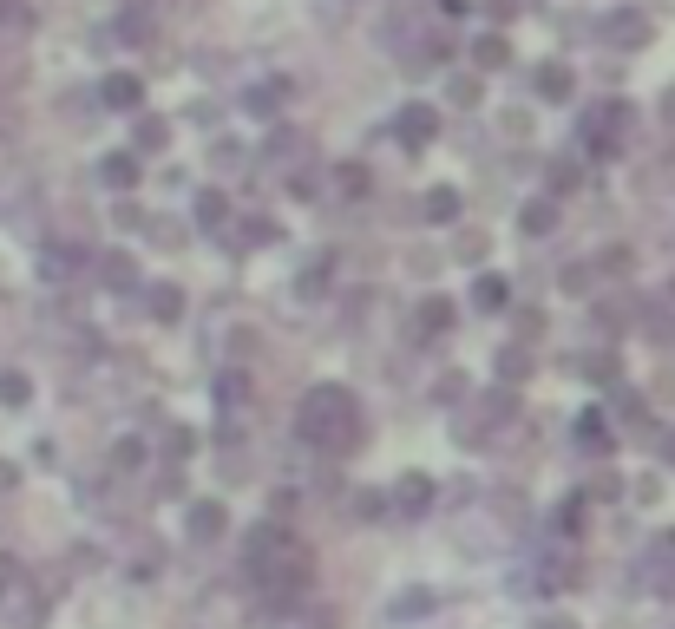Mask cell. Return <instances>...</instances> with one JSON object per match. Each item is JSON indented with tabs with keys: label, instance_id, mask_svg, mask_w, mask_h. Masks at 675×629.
I'll list each match as a JSON object with an SVG mask.
<instances>
[{
	"label": "cell",
	"instance_id": "cell-3",
	"mask_svg": "<svg viewBox=\"0 0 675 629\" xmlns=\"http://www.w3.org/2000/svg\"><path fill=\"white\" fill-rule=\"evenodd\" d=\"M105 99H111V105H119V112H131V105H138V99H145V86H138V79H131V72H111V79H105Z\"/></svg>",
	"mask_w": 675,
	"mask_h": 629
},
{
	"label": "cell",
	"instance_id": "cell-10",
	"mask_svg": "<svg viewBox=\"0 0 675 629\" xmlns=\"http://www.w3.org/2000/svg\"><path fill=\"white\" fill-rule=\"evenodd\" d=\"M479 66H505V40H486L479 46Z\"/></svg>",
	"mask_w": 675,
	"mask_h": 629
},
{
	"label": "cell",
	"instance_id": "cell-8",
	"mask_svg": "<svg viewBox=\"0 0 675 629\" xmlns=\"http://www.w3.org/2000/svg\"><path fill=\"white\" fill-rule=\"evenodd\" d=\"M0 400L20 406V400H26V380H20V374H0Z\"/></svg>",
	"mask_w": 675,
	"mask_h": 629
},
{
	"label": "cell",
	"instance_id": "cell-2",
	"mask_svg": "<svg viewBox=\"0 0 675 629\" xmlns=\"http://www.w3.org/2000/svg\"><path fill=\"white\" fill-rule=\"evenodd\" d=\"M616 125H623V105H603V112H590V119H583V138H590V145H610V138H616Z\"/></svg>",
	"mask_w": 675,
	"mask_h": 629
},
{
	"label": "cell",
	"instance_id": "cell-1",
	"mask_svg": "<svg viewBox=\"0 0 675 629\" xmlns=\"http://www.w3.org/2000/svg\"><path fill=\"white\" fill-rule=\"evenodd\" d=\"M354 433H361V420H354L348 387H315L302 400V440H315L322 453H348Z\"/></svg>",
	"mask_w": 675,
	"mask_h": 629
},
{
	"label": "cell",
	"instance_id": "cell-5",
	"mask_svg": "<svg viewBox=\"0 0 675 629\" xmlns=\"http://www.w3.org/2000/svg\"><path fill=\"white\" fill-rule=\"evenodd\" d=\"M223 531V505H197V538H217Z\"/></svg>",
	"mask_w": 675,
	"mask_h": 629
},
{
	"label": "cell",
	"instance_id": "cell-6",
	"mask_svg": "<svg viewBox=\"0 0 675 629\" xmlns=\"http://www.w3.org/2000/svg\"><path fill=\"white\" fill-rule=\"evenodd\" d=\"M131 177H138L131 157H111V164H105V184H131Z\"/></svg>",
	"mask_w": 675,
	"mask_h": 629
},
{
	"label": "cell",
	"instance_id": "cell-9",
	"mask_svg": "<svg viewBox=\"0 0 675 629\" xmlns=\"http://www.w3.org/2000/svg\"><path fill=\"white\" fill-rule=\"evenodd\" d=\"M400 131H407V138H433V112H413Z\"/></svg>",
	"mask_w": 675,
	"mask_h": 629
},
{
	"label": "cell",
	"instance_id": "cell-4",
	"mask_svg": "<svg viewBox=\"0 0 675 629\" xmlns=\"http://www.w3.org/2000/svg\"><path fill=\"white\" fill-rule=\"evenodd\" d=\"M453 190H427V216H433V224H446V216H453Z\"/></svg>",
	"mask_w": 675,
	"mask_h": 629
},
{
	"label": "cell",
	"instance_id": "cell-7",
	"mask_svg": "<svg viewBox=\"0 0 675 629\" xmlns=\"http://www.w3.org/2000/svg\"><path fill=\"white\" fill-rule=\"evenodd\" d=\"M427 499H433L427 479H407V485H400V505H427Z\"/></svg>",
	"mask_w": 675,
	"mask_h": 629
}]
</instances>
